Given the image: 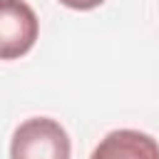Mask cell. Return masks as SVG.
<instances>
[{
  "label": "cell",
  "instance_id": "cell-1",
  "mask_svg": "<svg viewBox=\"0 0 159 159\" xmlns=\"http://www.w3.org/2000/svg\"><path fill=\"white\" fill-rule=\"evenodd\" d=\"M70 134L50 117L25 119L12 132L10 159H70Z\"/></svg>",
  "mask_w": 159,
  "mask_h": 159
},
{
  "label": "cell",
  "instance_id": "cell-2",
  "mask_svg": "<svg viewBox=\"0 0 159 159\" xmlns=\"http://www.w3.org/2000/svg\"><path fill=\"white\" fill-rule=\"evenodd\" d=\"M40 32L35 10L25 0H0V57L15 60L32 50Z\"/></svg>",
  "mask_w": 159,
  "mask_h": 159
},
{
  "label": "cell",
  "instance_id": "cell-3",
  "mask_svg": "<svg viewBox=\"0 0 159 159\" xmlns=\"http://www.w3.org/2000/svg\"><path fill=\"white\" fill-rule=\"evenodd\" d=\"M89 159H159V142L139 129H114L99 139Z\"/></svg>",
  "mask_w": 159,
  "mask_h": 159
},
{
  "label": "cell",
  "instance_id": "cell-4",
  "mask_svg": "<svg viewBox=\"0 0 159 159\" xmlns=\"http://www.w3.org/2000/svg\"><path fill=\"white\" fill-rule=\"evenodd\" d=\"M57 2H62V5L70 7V10H80V12H84V10H94V7H99L104 0H57Z\"/></svg>",
  "mask_w": 159,
  "mask_h": 159
}]
</instances>
